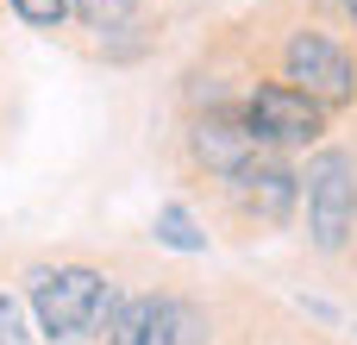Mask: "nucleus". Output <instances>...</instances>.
Returning <instances> with one entry per match:
<instances>
[{
  "mask_svg": "<svg viewBox=\"0 0 357 345\" xmlns=\"http://www.w3.org/2000/svg\"><path fill=\"white\" fill-rule=\"evenodd\" d=\"M351 258H357V245H351Z\"/></svg>",
  "mask_w": 357,
  "mask_h": 345,
  "instance_id": "obj_14",
  "label": "nucleus"
},
{
  "mask_svg": "<svg viewBox=\"0 0 357 345\" xmlns=\"http://www.w3.org/2000/svg\"><path fill=\"white\" fill-rule=\"evenodd\" d=\"M307 6H314V19H333L339 13V0H307Z\"/></svg>",
  "mask_w": 357,
  "mask_h": 345,
  "instance_id": "obj_12",
  "label": "nucleus"
},
{
  "mask_svg": "<svg viewBox=\"0 0 357 345\" xmlns=\"http://www.w3.org/2000/svg\"><path fill=\"white\" fill-rule=\"evenodd\" d=\"M270 82H289L326 113L357 107V50L326 25V19H289L270 38Z\"/></svg>",
  "mask_w": 357,
  "mask_h": 345,
  "instance_id": "obj_1",
  "label": "nucleus"
},
{
  "mask_svg": "<svg viewBox=\"0 0 357 345\" xmlns=\"http://www.w3.org/2000/svg\"><path fill=\"white\" fill-rule=\"evenodd\" d=\"M25 295L38 308L44 339H56V345H75V339H88V333H100L113 321V308H119L113 302V283L94 264H38L25 277Z\"/></svg>",
  "mask_w": 357,
  "mask_h": 345,
  "instance_id": "obj_3",
  "label": "nucleus"
},
{
  "mask_svg": "<svg viewBox=\"0 0 357 345\" xmlns=\"http://www.w3.org/2000/svg\"><path fill=\"white\" fill-rule=\"evenodd\" d=\"M0 345H31L25 314H19V302H13V295H0Z\"/></svg>",
  "mask_w": 357,
  "mask_h": 345,
  "instance_id": "obj_11",
  "label": "nucleus"
},
{
  "mask_svg": "<svg viewBox=\"0 0 357 345\" xmlns=\"http://www.w3.org/2000/svg\"><path fill=\"white\" fill-rule=\"evenodd\" d=\"M220 195H226L232 220L264 239V233H282V226L301 214V170H295L289 157H270V151H264V157H257L251 170H238Z\"/></svg>",
  "mask_w": 357,
  "mask_h": 345,
  "instance_id": "obj_6",
  "label": "nucleus"
},
{
  "mask_svg": "<svg viewBox=\"0 0 357 345\" xmlns=\"http://www.w3.org/2000/svg\"><path fill=\"white\" fill-rule=\"evenodd\" d=\"M132 13H138V0H69V19H82L88 31H119V25H132Z\"/></svg>",
  "mask_w": 357,
  "mask_h": 345,
  "instance_id": "obj_9",
  "label": "nucleus"
},
{
  "mask_svg": "<svg viewBox=\"0 0 357 345\" xmlns=\"http://www.w3.org/2000/svg\"><path fill=\"white\" fill-rule=\"evenodd\" d=\"M339 19H345V25L357 31V0H339Z\"/></svg>",
  "mask_w": 357,
  "mask_h": 345,
  "instance_id": "obj_13",
  "label": "nucleus"
},
{
  "mask_svg": "<svg viewBox=\"0 0 357 345\" xmlns=\"http://www.w3.org/2000/svg\"><path fill=\"white\" fill-rule=\"evenodd\" d=\"M13 13L31 25V31H56L69 19V0H13Z\"/></svg>",
  "mask_w": 357,
  "mask_h": 345,
  "instance_id": "obj_10",
  "label": "nucleus"
},
{
  "mask_svg": "<svg viewBox=\"0 0 357 345\" xmlns=\"http://www.w3.org/2000/svg\"><path fill=\"white\" fill-rule=\"evenodd\" d=\"M182 157H188V170H195L201 182L226 189L238 170H251V163L264 157V145H257V132L245 126L238 107H207V113H188V126H182Z\"/></svg>",
  "mask_w": 357,
  "mask_h": 345,
  "instance_id": "obj_5",
  "label": "nucleus"
},
{
  "mask_svg": "<svg viewBox=\"0 0 357 345\" xmlns=\"http://www.w3.org/2000/svg\"><path fill=\"white\" fill-rule=\"evenodd\" d=\"M157 245H169V251H207V233H201V220L182 201H163L157 207Z\"/></svg>",
  "mask_w": 357,
  "mask_h": 345,
  "instance_id": "obj_8",
  "label": "nucleus"
},
{
  "mask_svg": "<svg viewBox=\"0 0 357 345\" xmlns=\"http://www.w3.org/2000/svg\"><path fill=\"white\" fill-rule=\"evenodd\" d=\"M195 333H201V314L176 295H132L107 321V345H188Z\"/></svg>",
  "mask_w": 357,
  "mask_h": 345,
  "instance_id": "obj_7",
  "label": "nucleus"
},
{
  "mask_svg": "<svg viewBox=\"0 0 357 345\" xmlns=\"http://www.w3.org/2000/svg\"><path fill=\"white\" fill-rule=\"evenodd\" d=\"M238 113H245V126L257 132V145H264L270 157L320 151V145H326V126H333L326 107H314L307 94H295L289 82H270V75L251 82V94L238 101Z\"/></svg>",
  "mask_w": 357,
  "mask_h": 345,
  "instance_id": "obj_4",
  "label": "nucleus"
},
{
  "mask_svg": "<svg viewBox=\"0 0 357 345\" xmlns=\"http://www.w3.org/2000/svg\"><path fill=\"white\" fill-rule=\"evenodd\" d=\"M301 220H307V251L314 258H351L357 245V151L351 145L307 151Z\"/></svg>",
  "mask_w": 357,
  "mask_h": 345,
  "instance_id": "obj_2",
  "label": "nucleus"
}]
</instances>
